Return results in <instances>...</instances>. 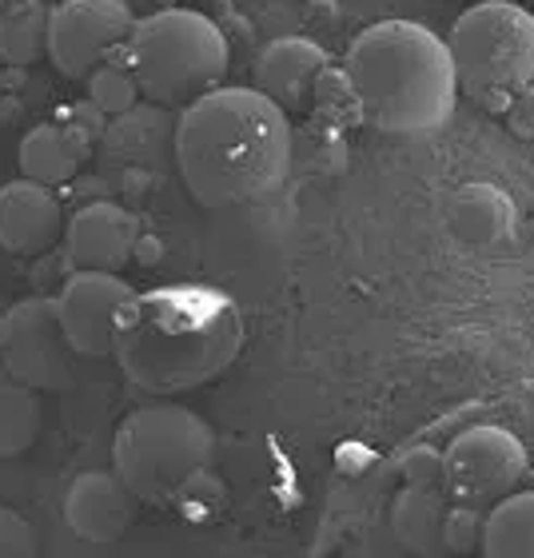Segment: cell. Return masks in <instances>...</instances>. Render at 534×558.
Returning <instances> with one entry per match:
<instances>
[{
	"mask_svg": "<svg viewBox=\"0 0 534 558\" xmlns=\"http://www.w3.org/2000/svg\"><path fill=\"white\" fill-rule=\"evenodd\" d=\"M244 351V315L211 283L136 291L120 312L112 355L144 396H184L220 379Z\"/></svg>",
	"mask_w": 534,
	"mask_h": 558,
	"instance_id": "obj_1",
	"label": "cell"
},
{
	"mask_svg": "<svg viewBox=\"0 0 534 558\" xmlns=\"http://www.w3.org/2000/svg\"><path fill=\"white\" fill-rule=\"evenodd\" d=\"M175 163L199 208L256 204L291 172V120L259 88L220 84L175 120Z\"/></svg>",
	"mask_w": 534,
	"mask_h": 558,
	"instance_id": "obj_2",
	"label": "cell"
},
{
	"mask_svg": "<svg viewBox=\"0 0 534 558\" xmlns=\"http://www.w3.org/2000/svg\"><path fill=\"white\" fill-rule=\"evenodd\" d=\"M360 117L387 136H435L459 100L447 40L415 21H379L363 28L343 60Z\"/></svg>",
	"mask_w": 534,
	"mask_h": 558,
	"instance_id": "obj_3",
	"label": "cell"
},
{
	"mask_svg": "<svg viewBox=\"0 0 534 558\" xmlns=\"http://www.w3.org/2000/svg\"><path fill=\"white\" fill-rule=\"evenodd\" d=\"M129 57L144 100L180 112L211 88H220L228 76V40L220 24L192 9H160L136 16Z\"/></svg>",
	"mask_w": 534,
	"mask_h": 558,
	"instance_id": "obj_4",
	"label": "cell"
},
{
	"mask_svg": "<svg viewBox=\"0 0 534 558\" xmlns=\"http://www.w3.org/2000/svg\"><path fill=\"white\" fill-rule=\"evenodd\" d=\"M216 435L196 411L156 403L132 411L112 439V471L136 499H172L208 471Z\"/></svg>",
	"mask_w": 534,
	"mask_h": 558,
	"instance_id": "obj_5",
	"label": "cell"
},
{
	"mask_svg": "<svg viewBox=\"0 0 534 558\" xmlns=\"http://www.w3.org/2000/svg\"><path fill=\"white\" fill-rule=\"evenodd\" d=\"M447 52L463 96L483 88L519 93L534 81V16L511 0H483L454 21Z\"/></svg>",
	"mask_w": 534,
	"mask_h": 558,
	"instance_id": "obj_6",
	"label": "cell"
},
{
	"mask_svg": "<svg viewBox=\"0 0 534 558\" xmlns=\"http://www.w3.org/2000/svg\"><path fill=\"white\" fill-rule=\"evenodd\" d=\"M72 343L60 324L57 295H33L0 312V372L36 391L69 384Z\"/></svg>",
	"mask_w": 534,
	"mask_h": 558,
	"instance_id": "obj_7",
	"label": "cell"
},
{
	"mask_svg": "<svg viewBox=\"0 0 534 558\" xmlns=\"http://www.w3.org/2000/svg\"><path fill=\"white\" fill-rule=\"evenodd\" d=\"M526 475V447L502 427H466L442 454V487L454 502L490 511L519 490Z\"/></svg>",
	"mask_w": 534,
	"mask_h": 558,
	"instance_id": "obj_8",
	"label": "cell"
},
{
	"mask_svg": "<svg viewBox=\"0 0 534 558\" xmlns=\"http://www.w3.org/2000/svg\"><path fill=\"white\" fill-rule=\"evenodd\" d=\"M136 12L124 0H60L48 21V64L69 76L88 81L120 45H129Z\"/></svg>",
	"mask_w": 534,
	"mask_h": 558,
	"instance_id": "obj_9",
	"label": "cell"
},
{
	"mask_svg": "<svg viewBox=\"0 0 534 558\" xmlns=\"http://www.w3.org/2000/svg\"><path fill=\"white\" fill-rule=\"evenodd\" d=\"M132 295H136V288H129L120 271H72L57 295L60 324H64L72 351L84 360L112 355L120 312L129 307Z\"/></svg>",
	"mask_w": 534,
	"mask_h": 558,
	"instance_id": "obj_10",
	"label": "cell"
},
{
	"mask_svg": "<svg viewBox=\"0 0 534 558\" xmlns=\"http://www.w3.org/2000/svg\"><path fill=\"white\" fill-rule=\"evenodd\" d=\"M139 220L112 199L88 204L64 223V252L72 271H120L136 256Z\"/></svg>",
	"mask_w": 534,
	"mask_h": 558,
	"instance_id": "obj_11",
	"label": "cell"
},
{
	"mask_svg": "<svg viewBox=\"0 0 534 558\" xmlns=\"http://www.w3.org/2000/svg\"><path fill=\"white\" fill-rule=\"evenodd\" d=\"M327 72V52L307 36H279L256 57V84L283 112L315 108V84Z\"/></svg>",
	"mask_w": 534,
	"mask_h": 558,
	"instance_id": "obj_12",
	"label": "cell"
},
{
	"mask_svg": "<svg viewBox=\"0 0 534 558\" xmlns=\"http://www.w3.org/2000/svg\"><path fill=\"white\" fill-rule=\"evenodd\" d=\"M64 211L48 184L12 180L0 187V247L12 256H40L64 235Z\"/></svg>",
	"mask_w": 534,
	"mask_h": 558,
	"instance_id": "obj_13",
	"label": "cell"
},
{
	"mask_svg": "<svg viewBox=\"0 0 534 558\" xmlns=\"http://www.w3.org/2000/svg\"><path fill=\"white\" fill-rule=\"evenodd\" d=\"M132 499L117 471H84L64 495V523L84 543H117L132 523Z\"/></svg>",
	"mask_w": 534,
	"mask_h": 558,
	"instance_id": "obj_14",
	"label": "cell"
},
{
	"mask_svg": "<svg viewBox=\"0 0 534 558\" xmlns=\"http://www.w3.org/2000/svg\"><path fill=\"white\" fill-rule=\"evenodd\" d=\"M93 144H96V136L76 129L72 120L36 124V129L21 140V175L48 187L69 184L72 175L84 168V160L93 156Z\"/></svg>",
	"mask_w": 534,
	"mask_h": 558,
	"instance_id": "obj_15",
	"label": "cell"
},
{
	"mask_svg": "<svg viewBox=\"0 0 534 558\" xmlns=\"http://www.w3.org/2000/svg\"><path fill=\"white\" fill-rule=\"evenodd\" d=\"M451 228L466 244H499L514 228V199L495 184H463L451 199Z\"/></svg>",
	"mask_w": 534,
	"mask_h": 558,
	"instance_id": "obj_16",
	"label": "cell"
},
{
	"mask_svg": "<svg viewBox=\"0 0 534 558\" xmlns=\"http://www.w3.org/2000/svg\"><path fill=\"white\" fill-rule=\"evenodd\" d=\"M478 555L487 558H534V490H511L483 519Z\"/></svg>",
	"mask_w": 534,
	"mask_h": 558,
	"instance_id": "obj_17",
	"label": "cell"
},
{
	"mask_svg": "<svg viewBox=\"0 0 534 558\" xmlns=\"http://www.w3.org/2000/svg\"><path fill=\"white\" fill-rule=\"evenodd\" d=\"M172 108H160L151 105L148 108H132L124 117H117V124H108L105 129V148L117 151L120 160L129 163H144L148 156L163 148V144H172L175 148V120L168 117Z\"/></svg>",
	"mask_w": 534,
	"mask_h": 558,
	"instance_id": "obj_18",
	"label": "cell"
},
{
	"mask_svg": "<svg viewBox=\"0 0 534 558\" xmlns=\"http://www.w3.org/2000/svg\"><path fill=\"white\" fill-rule=\"evenodd\" d=\"M48 21L52 4L45 0H9L0 12V60L24 69L48 57Z\"/></svg>",
	"mask_w": 534,
	"mask_h": 558,
	"instance_id": "obj_19",
	"label": "cell"
},
{
	"mask_svg": "<svg viewBox=\"0 0 534 558\" xmlns=\"http://www.w3.org/2000/svg\"><path fill=\"white\" fill-rule=\"evenodd\" d=\"M40 423H45V411H40L36 387L4 379L0 384V459H21L28 447H36Z\"/></svg>",
	"mask_w": 534,
	"mask_h": 558,
	"instance_id": "obj_20",
	"label": "cell"
},
{
	"mask_svg": "<svg viewBox=\"0 0 534 558\" xmlns=\"http://www.w3.org/2000/svg\"><path fill=\"white\" fill-rule=\"evenodd\" d=\"M139 84H136V72H132V57H129V45H120L112 57L100 64V69L88 76V100H93L105 117H124L132 112L139 100Z\"/></svg>",
	"mask_w": 534,
	"mask_h": 558,
	"instance_id": "obj_21",
	"label": "cell"
},
{
	"mask_svg": "<svg viewBox=\"0 0 534 558\" xmlns=\"http://www.w3.org/2000/svg\"><path fill=\"white\" fill-rule=\"evenodd\" d=\"M483 519H487V511H478V507H466V502H459V507H451V511L442 514V543H447V550H454V555H471V550H478V543H483Z\"/></svg>",
	"mask_w": 534,
	"mask_h": 558,
	"instance_id": "obj_22",
	"label": "cell"
},
{
	"mask_svg": "<svg viewBox=\"0 0 534 558\" xmlns=\"http://www.w3.org/2000/svg\"><path fill=\"white\" fill-rule=\"evenodd\" d=\"M36 531L12 507H0V558H33Z\"/></svg>",
	"mask_w": 534,
	"mask_h": 558,
	"instance_id": "obj_23",
	"label": "cell"
},
{
	"mask_svg": "<svg viewBox=\"0 0 534 558\" xmlns=\"http://www.w3.org/2000/svg\"><path fill=\"white\" fill-rule=\"evenodd\" d=\"M507 129H511L519 140H534V81L523 84V88L511 96V108H507Z\"/></svg>",
	"mask_w": 534,
	"mask_h": 558,
	"instance_id": "obj_24",
	"label": "cell"
},
{
	"mask_svg": "<svg viewBox=\"0 0 534 558\" xmlns=\"http://www.w3.org/2000/svg\"><path fill=\"white\" fill-rule=\"evenodd\" d=\"M406 478H411V487H427V490H435V487H442V459H435V454H427V451H418L411 463H406Z\"/></svg>",
	"mask_w": 534,
	"mask_h": 558,
	"instance_id": "obj_25",
	"label": "cell"
},
{
	"mask_svg": "<svg viewBox=\"0 0 534 558\" xmlns=\"http://www.w3.org/2000/svg\"><path fill=\"white\" fill-rule=\"evenodd\" d=\"M511 96L507 88H483V93H475L471 100H475L483 112H490V117H507V108H511Z\"/></svg>",
	"mask_w": 534,
	"mask_h": 558,
	"instance_id": "obj_26",
	"label": "cell"
},
{
	"mask_svg": "<svg viewBox=\"0 0 534 558\" xmlns=\"http://www.w3.org/2000/svg\"><path fill=\"white\" fill-rule=\"evenodd\" d=\"M124 4H129V9H132V12H136V0H124ZM144 4H156V12H160V9H163V0H144Z\"/></svg>",
	"mask_w": 534,
	"mask_h": 558,
	"instance_id": "obj_27",
	"label": "cell"
},
{
	"mask_svg": "<svg viewBox=\"0 0 534 558\" xmlns=\"http://www.w3.org/2000/svg\"><path fill=\"white\" fill-rule=\"evenodd\" d=\"M4 4H9V0H0V12H4Z\"/></svg>",
	"mask_w": 534,
	"mask_h": 558,
	"instance_id": "obj_28",
	"label": "cell"
},
{
	"mask_svg": "<svg viewBox=\"0 0 534 558\" xmlns=\"http://www.w3.org/2000/svg\"><path fill=\"white\" fill-rule=\"evenodd\" d=\"M45 4H60V0H45Z\"/></svg>",
	"mask_w": 534,
	"mask_h": 558,
	"instance_id": "obj_29",
	"label": "cell"
},
{
	"mask_svg": "<svg viewBox=\"0 0 534 558\" xmlns=\"http://www.w3.org/2000/svg\"><path fill=\"white\" fill-rule=\"evenodd\" d=\"M526 12H531V16H534V9H526Z\"/></svg>",
	"mask_w": 534,
	"mask_h": 558,
	"instance_id": "obj_30",
	"label": "cell"
}]
</instances>
